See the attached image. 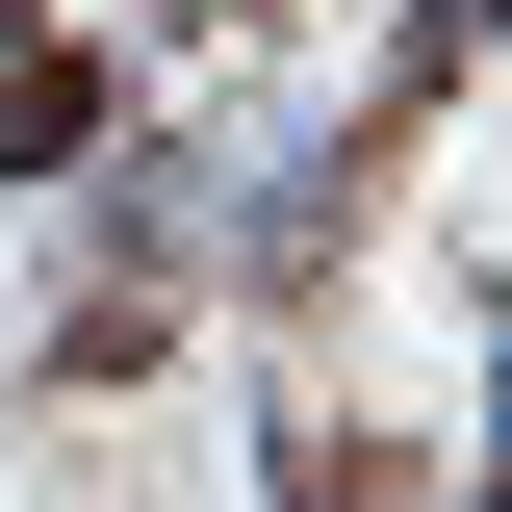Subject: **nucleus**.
I'll return each mask as SVG.
<instances>
[{"label": "nucleus", "instance_id": "nucleus-1", "mask_svg": "<svg viewBox=\"0 0 512 512\" xmlns=\"http://www.w3.org/2000/svg\"><path fill=\"white\" fill-rule=\"evenodd\" d=\"M77 128H103V52H0V154H26V180H52Z\"/></svg>", "mask_w": 512, "mask_h": 512}]
</instances>
